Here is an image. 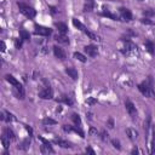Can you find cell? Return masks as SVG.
Wrapping results in <instances>:
<instances>
[{"instance_id":"cell-1","label":"cell","mask_w":155,"mask_h":155,"mask_svg":"<svg viewBox=\"0 0 155 155\" xmlns=\"http://www.w3.org/2000/svg\"><path fill=\"white\" fill-rule=\"evenodd\" d=\"M138 90L139 92L148 97V98H155V91L153 89V79H151V76L148 78V80L147 81H143L142 84H138Z\"/></svg>"},{"instance_id":"cell-2","label":"cell","mask_w":155,"mask_h":155,"mask_svg":"<svg viewBox=\"0 0 155 155\" xmlns=\"http://www.w3.org/2000/svg\"><path fill=\"white\" fill-rule=\"evenodd\" d=\"M17 6H18L21 14L24 15L27 18L32 20V18H34L36 16V11L34 10V8H32V6H29V5L24 4V3H17Z\"/></svg>"},{"instance_id":"cell-3","label":"cell","mask_w":155,"mask_h":155,"mask_svg":"<svg viewBox=\"0 0 155 155\" xmlns=\"http://www.w3.org/2000/svg\"><path fill=\"white\" fill-rule=\"evenodd\" d=\"M125 108H126V110H127L128 115H130L133 120H136V119H137V116H138V113H137V109H136L134 104H133L130 100H126V101H125Z\"/></svg>"},{"instance_id":"cell-4","label":"cell","mask_w":155,"mask_h":155,"mask_svg":"<svg viewBox=\"0 0 155 155\" xmlns=\"http://www.w3.org/2000/svg\"><path fill=\"white\" fill-rule=\"evenodd\" d=\"M35 35H41V36H50L52 34V29L44 27V26H38L35 24V30H34Z\"/></svg>"},{"instance_id":"cell-5","label":"cell","mask_w":155,"mask_h":155,"mask_svg":"<svg viewBox=\"0 0 155 155\" xmlns=\"http://www.w3.org/2000/svg\"><path fill=\"white\" fill-rule=\"evenodd\" d=\"M39 97L43 98V100H51V98L53 97V91H52V89H51L49 85L45 86V87L39 92Z\"/></svg>"},{"instance_id":"cell-6","label":"cell","mask_w":155,"mask_h":155,"mask_svg":"<svg viewBox=\"0 0 155 155\" xmlns=\"http://www.w3.org/2000/svg\"><path fill=\"white\" fill-rule=\"evenodd\" d=\"M119 12H120V16H121L122 20H125V21H127V22L132 21V12H131L128 9H126V8H120V9H119Z\"/></svg>"},{"instance_id":"cell-7","label":"cell","mask_w":155,"mask_h":155,"mask_svg":"<svg viewBox=\"0 0 155 155\" xmlns=\"http://www.w3.org/2000/svg\"><path fill=\"white\" fill-rule=\"evenodd\" d=\"M84 51H85V53H86L87 56H90V57H96V56L98 55V49H97V46H95V45H87V46H85V47H84Z\"/></svg>"},{"instance_id":"cell-8","label":"cell","mask_w":155,"mask_h":155,"mask_svg":"<svg viewBox=\"0 0 155 155\" xmlns=\"http://www.w3.org/2000/svg\"><path fill=\"white\" fill-rule=\"evenodd\" d=\"M143 128H144V133H145V141L148 139V136H149V131L151 128V115L149 114L144 121V125H143Z\"/></svg>"},{"instance_id":"cell-9","label":"cell","mask_w":155,"mask_h":155,"mask_svg":"<svg viewBox=\"0 0 155 155\" xmlns=\"http://www.w3.org/2000/svg\"><path fill=\"white\" fill-rule=\"evenodd\" d=\"M52 49H53L55 56H56L58 59H61V61H64V59H65V52H64V50H63L62 47H59V46H53Z\"/></svg>"},{"instance_id":"cell-10","label":"cell","mask_w":155,"mask_h":155,"mask_svg":"<svg viewBox=\"0 0 155 155\" xmlns=\"http://www.w3.org/2000/svg\"><path fill=\"white\" fill-rule=\"evenodd\" d=\"M95 0H85L84 5V12H91L95 9Z\"/></svg>"},{"instance_id":"cell-11","label":"cell","mask_w":155,"mask_h":155,"mask_svg":"<svg viewBox=\"0 0 155 155\" xmlns=\"http://www.w3.org/2000/svg\"><path fill=\"white\" fill-rule=\"evenodd\" d=\"M4 136H6L11 142L16 141V134H15V132H14L10 127H5V128H4Z\"/></svg>"},{"instance_id":"cell-12","label":"cell","mask_w":155,"mask_h":155,"mask_svg":"<svg viewBox=\"0 0 155 155\" xmlns=\"http://www.w3.org/2000/svg\"><path fill=\"white\" fill-rule=\"evenodd\" d=\"M151 132H153V137L150 143V154L155 155V125L154 124H151Z\"/></svg>"},{"instance_id":"cell-13","label":"cell","mask_w":155,"mask_h":155,"mask_svg":"<svg viewBox=\"0 0 155 155\" xmlns=\"http://www.w3.org/2000/svg\"><path fill=\"white\" fill-rule=\"evenodd\" d=\"M55 40L57 41V43H59V44H69V38L65 35V34H58V35H56V38H55Z\"/></svg>"},{"instance_id":"cell-14","label":"cell","mask_w":155,"mask_h":155,"mask_svg":"<svg viewBox=\"0 0 155 155\" xmlns=\"http://www.w3.org/2000/svg\"><path fill=\"white\" fill-rule=\"evenodd\" d=\"M55 27L58 29V32L59 33H62V34H65L67 32H68V27H67V24L65 23H62V22H56L55 23Z\"/></svg>"},{"instance_id":"cell-15","label":"cell","mask_w":155,"mask_h":155,"mask_svg":"<svg viewBox=\"0 0 155 155\" xmlns=\"http://www.w3.org/2000/svg\"><path fill=\"white\" fill-rule=\"evenodd\" d=\"M65 73L71 78L73 80H76L78 76H79V74H78V70L74 69V68H71V67H70V68H67V69H65Z\"/></svg>"},{"instance_id":"cell-16","label":"cell","mask_w":155,"mask_h":155,"mask_svg":"<svg viewBox=\"0 0 155 155\" xmlns=\"http://www.w3.org/2000/svg\"><path fill=\"white\" fill-rule=\"evenodd\" d=\"M126 134L128 136V138H130L131 141H134V139H137V137H138V132H137L134 128H126Z\"/></svg>"},{"instance_id":"cell-17","label":"cell","mask_w":155,"mask_h":155,"mask_svg":"<svg viewBox=\"0 0 155 155\" xmlns=\"http://www.w3.org/2000/svg\"><path fill=\"white\" fill-rule=\"evenodd\" d=\"M55 143H56V144H58V145H59V147H62V148H71V147H73V145H71V143H69L68 141L61 139V138L55 139Z\"/></svg>"},{"instance_id":"cell-18","label":"cell","mask_w":155,"mask_h":155,"mask_svg":"<svg viewBox=\"0 0 155 155\" xmlns=\"http://www.w3.org/2000/svg\"><path fill=\"white\" fill-rule=\"evenodd\" d=\"M102 15H103V16H106V17H108V18H110V20H113V21H119V17H118L116 15L112 14V12H110L109 10H107V9H103Z\"/></svg>"},{"instance_id":"cell-19","label":"cell","mask_w":155,"mask_h":155,"mask_svg":"<svg viewBox=\"0 0 155 155\" xmlns=\"http://www.w3.org/2000/svg\"><path fill=\"white\" fill-rule=\"evenodd\" d=\"M29 147H30V138H26V139H24V141H23V142L17 147V148H18L20 150H27Z\"/></svg>"},{"instance_id":"cell-20","label":"cell","mask_w":155,"mask_h":155,"mask_svg":"<svg viewBox=\"0 0 155 155\" xmlns=\"http://www.w3.org/2000/svg\"><path fill=\"white\" fill-rule=\"evenodd\" d=\"M144 46H145V49L148 50V52H150L151 55L155 53V45H154L150 40H147V41L144 43Z\"/></svg>"},{"instance_id":"cell-21","label":"cell","mask_w":155,"mask_h":155,"mask_svg":"<svg viewBox=\"0 0 155 155\" xmlns=\"http://www.w3.org/2000/svg\"><path fill=\"white\" fill-rule=\"evenodd\" d=\"M73 24H74V27H76L78 29H80V30H83V32H85V30L87 29L79 20H76V18H73Z\"/></svg>"},{"instance_id":"cell-22","label":"cell","mask_w":155,"mask_h":155,"mask_svg":"<svg viewBox=\"0 0 155 155\" xmlns=\"http://www.w3.org/2000/svg\"><path fill=\"white\" fill-rule=\"evenodd\" d=\"M40 151H41L43 154H49V153L53 154V153H55V150H53V148H52V147H47V145H45V144H43V145H41Z\"/></svg>"},{"instance_id":"cell-23","label":"cell","mask_w":155,"mask_h":155,"mask_svg":"<svg viewBox=\"0 0 155 155\" xmlns=\"http://www.w3.org/2000/svg\"><path fill=\"white\" fill-rule=\"evenodd\" d=\"M84 33H85V34H86V35H87V36H89V38H90L91 40H95V41H100V40H101L98 35H96L95 33H92V32H90L89 29H86V30H85Z\"/></svg>"},{"instance_id":"cell-24","label":"cell","mask_w":155,"mask_h":155,"mask_svg":"<svg viewBox=\"0 0 155 155\" xmlns=\"http://www.w3.org/2000/svg\"><path fill=\"white\" fill-rule=\"evenodd\" d=\"M20 36H21V39H22L23 41L30 39V34H29L27 30H24V29H21V30H20Z\"/></svg>"},{"instance_id":"cell-25","label":"cell","mask_w":155,"mask_h":155,"mask_svg":"<svg viewBox=\"0 0 155 155\" xmlns=\"http://www.w3.org/2000/svg\"><path fill=\"white\" fill-rule=\"evenodd\" d=\"M71 120H73V122L76 125V126H80L81 125V119H80V116H79V114H71Z\"/></svg>"},{"instance_id":"cell-26","label":"cell","mask_w":155,"mask_h":155,"mask_svg":"<svg viewBox=\"0 0 155 155\" xmlns=\"http://www.w3.org/2000/svg\"><path fill=\"white\" fill-rule=\"evenodd\" d=\"M74 57L78 59V61H80V62H83V63H85L86 61H87V58H86V56H84L83 53H80V52H74Z\"/></svg>"},{"instance_id":"cell-27","label":"cell","mask_w":155,"mask_h":155,"mask_svg":"<svg viewBox=\"0 0 155 155\" xmlns=\"http://www.w3.org/2000/svg\"><path fill=\"white\" fill-rule=\"evenodd\" d=\"M143 15L147 17V18H150L153 16H155V11L153 9H148V10H143Z\"/></svg>"},{"instance_id":"cell-28","label":"cell","mask_w":155,"mask_h":155,"mask_svg":"<svg viewBox=\"0 0 155 155\" xmlns=\"http://www.w3.org/2000/svg\"><path fill=\"white\" fill-rule=\"evenodd\" d=\"M59 102H63V103H65V104H68V106H73V101H71L70 97H68V96H63V97L59 100Z\"/></svg>"},{"instance_id":"cell-29","label":"cell","mask_w":155,"mask_h":155,"mask_svg":"<svg viewBox=\"0 0 155 155\" xmlns=\"http://www.w3.org/2000/svg\"><path fill=\"white\" fill-rule=\"evenodd\" d=\"M43 122H44L45 125H56V124H57V122H56V120L50 119V118H45V119L43 120Z\"/></svg>"},{"instance_id":"cell-30","label":"cell","mask_w":155,"mask_h":155,"mask_svg":"<svg viewBox=\"0 0 155 155\" xmlns=\"http://www.w3.org/2000/svg\"><path fill=\"white\" fill-rule=\"evenodd\" d=\"M100 134H101V139H102V141L107 142V141L109 139V134H108V132H107V131H102Z\"/></svg>"},{"instance_id":"cell-31","label":"cell","mask_w":155,"mask_h":155,"mask_svg":"<svg viewBox=\"0 0 155 155\" xmlns=\"http://www.w3.org/2000/svg\"><path fill=\"white\" fill-rule=\"evenodd\" d=\"M112 144H113V147H114L115 149H118V150H120V149H121L120 142H119L118 139H112Z\"/></svg>"},{"instance_id":"cell-32","label":"cell","mask_w":155,"mask_h":155,"mask_svg":"<svg viewBox=\"0 0 155 155\" xmlns=\"http://www.w3.org/2000/svg\"><path fill=\"white\" fill-rule=\"evenodd\" d=\"M141 22H142L143 24H147V26H154V22H153V21H150V20H149V18H147V17H145V18H142V20H141Z\"/></svg>"},{"instance_id":"cell-33","label":"cell","mask_w":155,"mask_h":155,"mask_svg":"<svg viewBox=\"0 0 155 155\" xmlns=\"http://www.w3.org/2000/svg\"><path fill=\"white\" fill-rule=\"evenodd\" d=\"M22 44H23V40L20 38V39H17L16 40V43H15V45H16V49H21L22 47Z\"/></svg>"},{"instance_id":"cell-34","label":"cell","mask_w":155,"mask_h":155,"mask_svg":"<svg viewBox=\"0 0 155 155\" xmlns=\"http://www.w3.org/2000/svg\"><path fill=\"white\" fill-rule=\"evenodd\" d=\"M107 126H108L109 128H114V120H113L112 118H109V119H108V121H107Z\"/></svg>"},{"instance_id":"cell-35","label":"cell","mask_w":155,"mask_h":155,"mask_svg":"<svg viewBox=\"0 0 155 155\" xmlns=\"http://www.w3.org/2000/svg\"><path fill=\"white\" fill-rule=\"evenodd\" d=\"M39 139H40V141L43 142V144H45V145H47V147H51V144H50V142H49L47 139H45L44 137H40V136H39Z\"/></svg>"},{"instance_id":"cell-36","label":"cell","mask_w":155,"mask_h":155,"mask_svg":"<svg viewBox=\"0 0 155 155\" xmlns=\"http://www.w3.org/2000/svg\"><path fill=\"white\" fill-rule=\"evenodd\" d=\"M90 134H92V136L96 134V136H97V134H98V131H97L95 127H91V128H90Z\"/></svg>"},{"instance_id":"cell-37","label":"cell","mask_w":155,"mask_h":155,"mask_svg":"<svg viewBox=\"0 0 155 155\" xmlns=\"http://www.w3.org/2000/svg\"><path fill=\"white\" fill-rule=\"evenodd\" d=\"M86 153H90V154H93V155L96 154V151H95L91 147H87V148H86Z\"/></svg>"},{"instance_id":"cell-38","label":"cell","mask_w":155,"mask_h":155,"mask_svg":"<svg viewBox=\"0 0 155 155\" xmlns=\"http://www.w3.org/2000/svg\"><path fill=\"white\" fill-rule=\"evenodd\" d=\"M86 102H87L89 104H95V103H96L97 101H96V100H93V98H90V100H87Z\"/></svg>"},{"instance_id":"cell-39","label":"cell","mask_w":155,"mask_h":155,"mask_svg":"<svg viewBox=\"0 0 155 155\" xmlns=\"http://www.w3.org/2000/svg\"><path fill=\"white\" fill-rule=\"evenodd\" d=\"M137 153H139V150H138L137 148H134V149H132V151H131V154H137Z\"/></svg>"},{"instance_id":"cell-40","label":"cell","mask_w":155,"mask_h":155,"mask_svg":"<svg viewBox=\"0 0 155 155\" xmlns=\"http://www.w3.org/2000/svg\"><path fill=\"white\" fill-rule=\"evenodd\" d=\"M2 47H3L2 51H5V43L4 41H2Z\"/></svg>"},{"instance_id":"cell-41","label":"cell","mask_w":155,"mask_h":155,"mask_svg":"<svg viewBox=\"0 0 155 155\" xmlns=\"http://www.w3.org/2000/svg\"><path fill=\"white\" fill-rule=\"evenodd\" d=\"M139 2H143V0H139Z\"/></svg>"}]
</instances>
